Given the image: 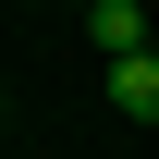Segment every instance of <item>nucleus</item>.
<instances>
[{
  "label": "nucleus",
  "instance_id": "obj_1",
  "mask_svg": "<svg viewBox=\"0 0 159 159\" xmlns=\"http://www.w3.org/2000/svg\"><path fill=\"white\" fill-rule=\"evenodd\" d=\"M110 110H122V122H159V49L110 61Z\"/></svg>",
  "mask_w": 159,
  "mask_h": 159
},
{
  "label": "nucleus",
  "instance_id": "obj_2",
  "mask_svg": "<svg viewBox=\"0 0 159 159\" xmlns=\"http://www.w3.org/2000/svg\"><path fill=\"white\" fill-rule=\"evenodd\" d=\"M86 37H98L110 61H135V49H147V12H135V0H98V12H86Z\"/></svg>",
  "mask_w": 159,
  "mask_h": 159
},
{
  "label": "nucleus",
  "instance_id": "obj_3",
  "mask_svg": "<svg viewBox=\"0 0 159 159\" xmlns=\"http://www.w3.org/2000/svg\"><path fill=\"white\" fill-rule=\"evenodd\" d=\"M74 12H98V0H74Z\"/></svg>",
  "mask_w": 159,
  "mask_h": 159
}]
</instances>
